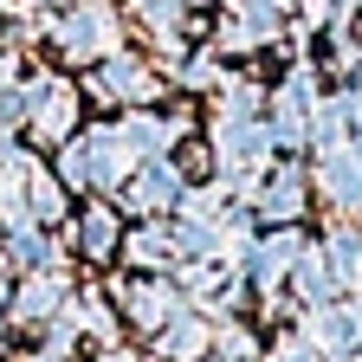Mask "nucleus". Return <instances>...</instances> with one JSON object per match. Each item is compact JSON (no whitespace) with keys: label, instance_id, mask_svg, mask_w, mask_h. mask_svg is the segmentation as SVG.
<instances>
[{"label":"nucleus","instance_id":"nucleus-1","mask_svg":"<svg viewBox=\"0 0 362 362\" xmlns=\"http://www.w3.org/2000/svg\"><path fill=\"white\" fill-rule=\"evenodd\" d=\"M52 33H59V45H65L71 59H90V52H104V45H110V13H104V7H78V13H65Z\"/></svg>","mask_w":362,"mask_h":362},{"label":"nucleus","instance_id":"nucleus-2","mask_svg":"<svg viewBox=\"0 0 362 362\" xmlns=\"http://www.w3.org/2000/svg\"><path fill=\"white\" fill-rule=\"evenodd\" d=\"M259 156H265V129L246 123V117L233 110V117L220 123V162H226V168H240V162H259Z\"/></svg>","mask_w":362,"mask_h":362},{"label":"nucleus","instance_id":"nucleus-3","mask_svg":"<svg viewBox=\"0 0 362 362\" xmlns=\"http://www.w3.org/2000/svg\"><path fill=\"white\" fill-rule=\"evenodd\" d=\"M33 123H39V136H65V129H71V90L45 78V84L33 90Z\"/></svg>","mask_w":362,"mask_h":362},{"label":"nucleus","instance_id":"nucleus-4","mask_svg":"<svg viewBox=\"0 0 362 362\" xmlns=\"http://www.w3.org/2000/svg\"><path fill=\"white\" fill-rule=\"evenodd\" d=\"M175 194H181V181H175V168H168V162H149L143 175H136V188H129V201H136V207H168Z\"/></svg>","mask_w":362,"mask_h":362},{"label":"nucleus","instance_id":"nucleus-5","mask_svg":"<svg viewBox=\"0 0 362 362\" xmlns=\"http://www.w3.org/2000/svg\"><path fill=\"white\" fill-rule=\"evenodd\" d=\"M98 90H104V98H149V71H136L129 59H117V65H104L98 71Z\"/></svg>","mask_w":362,"mask_h":362},{"label":"nucleus","instance_id":"nucleus-6","mask_svg":"<svg viewBox=\"0 0 362 362\" xmlns=\"http://www.w3.org/2000/svg\"><path fill=\"white\" fill-rule=\"evenodd\" d=\"M129 304H136V317L162 324V317L175 310V291H162V285H136V291H129Z\"/></svg>","mask_w":362,"mask_h":362},{"label":"nucleus","instance_id":"nucleus-7","mask_svg":"<svg viewBox=\"0 0 362 362\" xmlns=\"http://www.w3.org/2000/svg\"><path fill=\"white\" fill-rule=\"evenodd\" d=\"M84 246H90V252H110V246H117V220H110L104 207L84 214Z\"/></svg>","mask_w":362,"mask_h":362},{"label":"nucleus","instance_id":"nucleus-8","mask_svg":"<svg viewBox=\"0 0 362 362\" xmlns=\"http://www.w3.org/2000/svg\"><path fill=\"white\" fill-rule=\"evenodd\" d=\"M291 207H298V175H279L265 194V214H291Z\"/></svg>","mask_w":362,"mask_h":362},{"label":"nucleus","instance_id":"nucleus-9","mask_svg":"<svg viewBox=\"0 0 362 362\" xmlns=\"http://www.w3.org/2000/svg\"><path fill=\"white\" fill-rule=\"evenodd\" d=\"M201 337H207V324H181V330H168V356H188V349H201Z\"/></svg>","mask_w":362,"mask_h":362},{"label":"nucleus","instance_id":"nucleus-10","mask_svg":"<svg viewBox=\"0 0 362 362\" xmlns=\"http://www.w3.org/2000/svg\"><path fill=\"white\" fill-rule=\"evenodd\" d=\"M45 304H59V285H52V279H39V285H33L26 298H20V310H26V317H39Z\"/></svg>","mask_w":362,"mask_h":362},{"label":"nucleus","instance_id":"nucleus-11","mask_svg":"<svg viewBox=\"0 0 362 362\" xmlns=\"http://www.w3.org/2000/svg\"><path fill=\"white\" fill-rule=\"evenodd\" d=\"M162 252H168L162 233H136V259H162Z\"/></svg>","mask_w":362,"mask_h":362},{"label":"nucleus","instance_id":"nucleus-12","mask_svg":"<svg viewBox=\"0 0 362 362\" xmlns=\"http://www.w3.org/2000/svg\"><path fill=\"white\" fill-rule=\"evenodd\" d=\"M285 362H310V356H304V349H285Z\"/></svg>","mask_w":362,"mask_h":362},{"label":"nucleus","instance_id":"nucleus-13","mask_svg":"<svg viewBox=\"0 0 362 362\" xmlns=\"http://www.w3.org/2000/svg\"><path fill=\"white\" fill-rule=\"evenodd\" d=\"M110 362H129V356H110Z\"/></svg>","mask_w":362,"mask_h":362}]
</instances>
